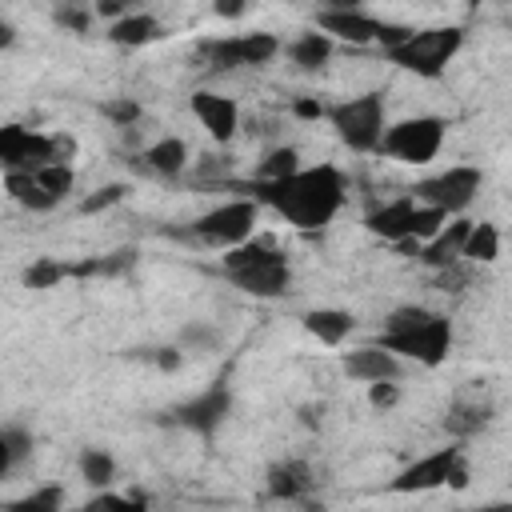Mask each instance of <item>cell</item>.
<instances>
[{
    "label": "cell",
    "mask_w": 512,
    "mask_h": 512,
    "mask_svg": "<svg viewBox=\"0 0 512 512\" xmlns=\"http://www.w3.org/2000/svg\"><path fill=\"white\" fill-rule=\"evenodd\" d=\"M248 200L268 204L272 212H280L292 228L300 232H320L324 224H332V216L344 208V176L332 164H316V168H296L284 180H252L248 184Z\"/></svg>",
    "instance_id": "cell-1"
},
{
    "label": "cell",
    "mask_w": 512,
    "mask_h": 512,
    "mask_svg": "<svg viewBox=\"0 0 512 512\" xmlns=\"http://www.w3.org/2000/svg\"><path fill=\"white\" fill-rule=\"evenodd\" d=\"M220 268H224V276H228L240 292L260 296V300L284 296V292H288V280H292L288 256H284L268 236H256V240H244V244H236V248H224Z\"/></svg>",
    "instance_id": "cell-2"
},
{
    "label": "cell",
    "mask_w": 512,
    "mask_h": 512,
    "mask_svg": "<svg viewBox=\"0 0 512 512\" xmlns=\"http://www.w3.org/2000/svg\"><path fill=\"white\" fill-rule=\"evenodd\" d=\"M460 48H464V28L440 24V28H420V32L412 28V36H408L404 44L388 48L384 56H388L396 68L432 80V76H440V72L448 68V60H452Z\"/></svg>",
    "instance_id": "cell-3"
},
{
    "label": "cell",
    "mask_w": 512,
    "mask_h": 512,
    "mask_svg": "<svg viewBox=\"0 0 512 512\" xmlns=\"http://www.w3.org/2000/svg\"><path fill=\"white\" fill-rule=\"evenodd\" d=\"M324 120L336 128L340 144H348L352 152H376L380 136H384V96L364 92V96L340 100V104L324 108Z\"/></svg>",
    "instance_id": "cell-4"
},
{
    "label": "cell",
    "mask_w": 512,
    "mask_h": 512,
    "mask_svg": "<svg viewBox=\"0 0 512 512\" xmlns=\"http://www.w3.org/2000/svg\"><path fill=\"white\" fill-rule=\"evenodd\" d=\"M444 144V120L440 116H412V120H400L392 128H384L380 136V152L400 160V164H428L436 160Z\"/></svg>",
    "instance_id": "cell-5"
},
{
    "label": "cell",
    "mask_w": 512,
    "mask_h": 512,
    "mask_svg": "<svg viewBox=\"0 0 512 512\" xmlns=\"http://www.w3.org/2000/svg\"><path fill=\"white\" fill-rule=\"evenodd\" d=\"M256 216H260V204L248 200V196H240V200L216 204L212 212H204L200 220H192V236H200L212 248H236V244L252 240Z\"/></svg>",
    "instance_id": "cell-6"
},
{
    "label": "cell",
    "mask_w": 512,
    "mask_h": 512,
    "mask_svg": "<svg viewBox=\"0 0 512 512\" xmlns=\"http://www.w3.org/2000/svg\"><path fill=\"white\" fill-rule=\"evenodd\" d=\"M480 184H484V172H480V168L456 164V168H448V172H436V176L420 180V184L412 188V200H416V204H428V208H440V212L452 216V212H464V208L476 200Z\"/></svg>",
    "instance_id": "cell-7"
},
{
    "label": "cell",
    "mask_w": 512,
    "mask_h": 512,
    "mask_svg": "<svg viewBox=\"0 0 512 512\" xmlns=\"http://www.w3.org/2000/svg\"><path fill=\"white\" fill-rule=\"evenodd\" d=\"M376 348H384V352H392V356H408V360H416V364H428V368H436V364H444L448 360V348H452V324L444 320V316H428L420 328H412V332H400V336H384L380 332V340H376Z\"/></svg>",
    "instance_id": "cell-8"
},
{
    "label": "cell",
    "mask_w": 512,
    "mask_h": 512,
    "mask_svg": "<svg viewBox=\"0 0 512 512\" xmlns=\"http://www.w3.org/2000/svg\"><path fill=\"white\" fill-rule=\"evenodd\" d=\"M280 52V40L272 32H244V36H220V40H204L200 56L212 68H256L268 64Z\"/></svg>",
    "instance_id": "cell-9"
},
{
    "label": "cell",
    "mask_w": 512,
    "mask_h": 512,
    "mask_svg": "<svg viewBox=\"0 0 512 512\" xmlns=\"http://www.w3.org/2000/svg\"><path fill=\"white\" fill-rule=\"evenodd\" d=\"M496 416V396L484 380H468L452 392L448 412H444V432L448 436H472L480 428H488Z\"/></svg>",
    "instance_id": "cell-10"
},
{
    "label": "cell",
    "mask_w": 512,
    "mask_h": 512,
    "mask_svg": "<svg viewBox=\"0 0 512 512\" xmlns=\"http://www.w3.org/2000/svg\"><path fill=\"white\" fill-rule=\"evenodd\" d=\"M52 164V140L24 124H0V168L4 172H36Z\"/></svg>",
    "instance_id": "cell-11"
},
{
    "label": "cell",
    "mask_w": 512,
    "mask_h": 512,
    "mask_svg": "<svg viewBox=\"0 0 512 512\" xmlns=\"http://www.w3.org/2000/svg\"><path fill=\"white\" fill-rule=\"evenodd\" d=\"M228 412H232V392H228L224 380H216L208 392H200V396H192L188 404L172 408V420H176L180 428H192V432H200V436H212V432L224 424Z\"/></svg>",
    "instance_id": "cell-12"
},
{
    "label": "cell",
    "mask_w": 512,
    "mask_h": 512,
    "mask_svg": "<svg viewBox=\"0 0 512 512\" xmlns=\"http://www.w3.org/2000/svg\"><path fill=\"white\" fill-rule=\"evenodd\" d=\"M460 460V448H436V452H428V456H420L416 464H408L388 488L392 492H400V496H412V492H432V488H440V484H448V472H452V464Z\"/></svg>",
    "instance_id": "cell-13"
},
{
    "label": "cell",
    "mask_w": 512,
    "mask_h": 512,
    "mask_svg": "<svg viewBox=\"0 0 512 512\" xmlns=\"http://www.w3.org/2000/svg\"><path fill=\"white\" fill-rule=\"evenodd\" d=\"M380 24L376 16H368L364 8H352V4H340V8H324L316 12V28L320 36H336V40H348V44H368L380 36Z\"/></svg>",
    "instance_id": "cell-14"
},
{
    "label": "cell",
    "mask_w": 512,
    "mask_h": 512,
    "mask_svg": "<svg viewBox=\"0 0 512 512\" xmlns=\"http://www.w3.org/2000/svg\"><path fill=\"white\" fill-rule=\"evenodd\" d=\"M188 104H192V116L208 128L212 140L228 144V140L236 136V128H240V108H236L232 96H220V92H192Z\"/></svg>",
    "instance_id": "cell-15"
},
{
    "label": "cell",
    "mask_w": 512,
    "mask_h": 512,
    "mask_svg": "<svg viewBox=\"0 0 512 512\" xmlns=\"http://www.w3.org/2000/svg\"><path fill=\"white\" fill-rule=\"evenodd\" d=\"M412 216H416V200H412V192H408V196H400V200H388V204L372 208V212L364 216V224H368L372 236H384V240L400 244V240H408V232H412Z\"/></svg>",
    "instance_id": "cell-16"
},
{
    "label": "cell",
    "mask_w": 512,
    "mask_h": 512,
    "mask_svg": "<svg viewBox=\"0 0 512 512\" xmlns=\"http://www.w3.org/2000/svg\"><path fill=\"white\" fill-rule=\"evenodd\" d=\"M468 228H472V220H452V224H444L420 252H416V260L420 264H428V268H448V264H460L464 260V240H468Z\"/></svg>",
    "instance_id": "cell-17"
},
{
    "label": "cell",
    "mask_w": 512,
    "mask_h": 512,
    "mask_svg": "<svg viewBox=\"0 0 512 512\" xmlns=\"http://www.w3.org/2000/svg\"><path fill=\"white\" fill-rule=\"evenodd\" d=\"M344 372L352 380H364V384H380V380H396L400 376V360L376 344L368 348H356V352H344Z\"/></svg>",
    "instance_id": "cell-18"
},
{
    "label": "cell",
    "mask_w": 512,
    "mask_h": 512,
    "mask_svg": "<svg viewBox=\"0 0 512 512\" xmlns=\"http://www.w3.org/2000/svg\"><path fill=\"white\" fill-rule=\"evenodd\" d=\"M316 488V476L304 460H280L268 468V496L272 500H304Z\"/></svg>",
    "instance_id": "cell-19"
},
{
    "label": "cell",
    "mask_w": 512,
    "mask_h": 512,
    "mask_svg": "<svg viewBox=\"0 0 512 512\" xmlns=\"http://www.w3.org/2000/svg\"><path fill=\"white\" fill-rule=\"evenodd\" d=\"M352 328H356V320H352V312H344V308H312V312H304V332L316 336V340L328 344V348L344 344Z\"/></svg>",
    "instance_id": "cell-20"
},
{
    "label": "cell",
    "mask_w": 512,
    "mask_h": 512,
    "mask_svg": "<svg viewBox=\"0 0 512 512\" xmlns=\"http://www.w3.org/2000/svg\"><path fill=\"white\" fill-rule=\"evenodd\" d=\"M156 36H164V28H160L156 16H148V12H128L124 20L108 24V40L120 44V48H140V44H148V40H156Z\"/></svg>",
    "instance_id": "cell-21"
},
{
    "label": "cell",
    "mask_w": 512,
    "mask_h": 512,
    "mask_svg": "<svg viewBox=\"0 0 512 512\" xmlns=\"http://www.w3.org/2000/svg\"><path fill=\"white\" fill-rule=\"evenodd\" d=\"M140 160H144L152 172H160V176H180V172L188 168V148H184V140H176V136H164V140L148 144Z\"/></svg>",
    "instance_id": "cell-22"
},
{
    "label": "cell",
    "mask_w": 512,
    "mask_h": 512,
    "mask_svg": "<svg viewBox=\"0 0 512 512\" xmlns=\"http://www.w3.org/2000/svg\"><path fill=\"white\" fill-rule=\"evenodd\" d=\"M4 192H8L20 208H32V212H48V208L60 204L56 196H48V192L36 184L32 172H4Z\"/></svg>",
    "instance_id": "cell-23"
},
{
    "label": "cell",
    "mask_w": 512,
    "mask_h": 512,
    "mask_svg": "<svg viewBox=\"0 0 512 512\" xmlns=\"http://www.w3.org/2000/svg\"><path fill=\"white\" fill-rule=\"evenodd\" d=\"M288 56H292V64L304 68V72H320V68L328 64V56H332V40L320 36V32H304V36H296V40L288 44Z\"/></svg>",
    "instance_id": "cell-24"
},
{
    "label": "cell",
    "mask_w": 512,
    "mask_h": 512,
    "mask_svg": "<svg viewBox=\"0 0 512 512\" xmlns=\"http://www.w3.org/2000/svg\"><path fill=\"white\" fill-rule=\"evenodd\" d=\"M500 256V232H496V224H488V220H472V228H468V240H464V264H492Z\"/></svg>",
    "instance_id": "cell-25"
},
{
    "label": "cell",
    "mask_w": 512,
    "mask_h": 512,
    "mask_svg": "<svg viewBox=\"0 0 512 512\" xmlns=\"http://www.w3.org/2000/svg\"><path fill=\"white\" fill-rule=\"evenodd\" d=\"M80 476H84V484H92V488H108L112 476H116V460H112L104 448H84V452H80Z\"/></svg>",
    "instance_id": "cell-26"
},
{
    "label": "cell",
    "mask_w": 512,
    "mask_h": 512,
    "mask_svg": "<svg viewBox=\"0 0 512 512\" xmlns=\"http://www.w3.org/2000/svg\"><path fill=\"white\" fill-rule=\"evenodd\" d=\"M300 152L292 148V144H280V148H272L264 160H260V168H256V180H264V184H272V180H284V176H292L300 164Z\"/></svg>",
    "instance_id": "cell-27"
},
{
    "label": "cell",
    "mask_w": 512,
    "mask_h": 512,
    "mask_svg": "<svg viewBox=\"0 0 512 512\" xmlns=\"http://www.w3.org/2000/svg\"><path fill=\"white\" fill-rule=\"evenodd\" d=\"M68 276H72V264L52 260V256H44V260H36L32 268H24V284H28V288H36V292L56 288V284H60V280H68Z\"/></svg>",
    "instance_id": "cell-28"
},
{
    "label": "cell",
    "mask_w": 512,
    "mask_h": 512,
    "mask_svg": "<svg viewBox=\"0 0 512 512\" xmlns=\"http://www.w3.org/2000/svg\"><path fill=\"white\" fill-rule=\"evenodd\" d=\"M64 508V488L60 484H44V488H32L28 496L12 500L8 512H60Z\"/></svg>",
    "instance_id": "cell-29"
},
{
    "label": "cell",
    "mask_w": 512,
    "mask_h": 512,
    "mask_svg": "<svg viewBox=\"0 0 512 512\" xmlns=\"http://www.w3.org/2000/svg\"><path fill=\"white\" fill-rule=\"evenodd\" d=\"M32 176H36V184H40L48 196H56V200H64V196L72 192V184H76L72 164H44V168H36Z\"/></svg>",
    "instance_id": "cell-30"
},
{
    "label": "cell",
    "mask_w": 512,
    "mask_h": 512,
    "mask_svg": "<svg viewBox=\"0 0 512 512\" xmlns=\"http://www.w3.org/2000/svg\"><path fill=\"white\" fill-rule=\"evenodd\" d=\"M428 316H432V312H428V308H420V304H400V308H392V312H388V320H384V336L412 332V328H420Z\"/></svg>",
    "instance_id": "cell-31"
},
{
    "label": "cell",
    "mask_w": 512,
    "mask_h": 512,
    "mask_svg": "<svg viewBox=\"0 0 512 512\" xmlns=\"http://www.w3.org/2000/svg\"><path fill=\"white\" fill-rule=\"evenodd\" d=\"M444 224H448V212L428 208V204H416V216H412V232H408V240H412V236H416V240H432Z\"/></svg>",
    "instance_id": "cell-32"
},
{
    "label": "cell",
    "mask_w": 512,
    "mask_h": 512,
    "mask_svg": "<svg viewBox=\"0 0 512 512\" xmlns=\"http://www.w3.org/2000/svg\"><path fill=\"white\" fill-rule=\"evenodd\" d=\"M80 512H144V500L140 496H116V492H100L92 496Z\"/></svg>",
    "instance_id": "cell-33"
},
{
    "label": "cell",
    "mask_w": 512,
    "mask_h": 512,
    "mask_svg": "<svg viewBox=\"0 0 512 512\" xmlns=\"http://www.w3.org/2000/svg\"><path fill=\"white\" fill-rule=\"evenodd\" d=\"M100 112L116 124V128H132L136 120H140V104L132 100V96H116V100H104L100 104Z\"/></svg>",
    "instance_id": "cell-34"
},
{
    "label": "cell",
    "mask_w": 512,
    "mask_h": 512,
    "mask_svg": "<svg viewBox=\"0 0 512 512\" xmlns=\"http://www.w3.org/2000/svg\"><path fill=\"white\" fill-rule=\"evenodd\" d=\"M124 196H128V184H104L100 192H92V196H84V200H80V212H84V216H92V212H104V208L120 204Z\"/></svg>",
    "instance_id": "cell-35"
},
{
    "label": "cell",
    "mask_w": 512,
    "mask_h": 512,
    "mask_svg": "<svg viewBox=\"0 0 512 512\" xmlns=\"http://www.w3.org/2000/svg\"><path fill=\"white\" fill-rule=\"evenodd\" d=\"M136 264V248H116L108 256H96V276H124Z\"/></svg>",
    "instance_id": "cell-36"
},
{
    "label": "cell",
    "mask_w": 512,
    "mask_h": 512,
    "mask_svg": "<svg viewBox=\"0 0 512 512\" xmlns=\"http://www.w3.org/2000/svg\"><path fill=\"white\" fill-rule=\"evenodd\" d=\"M52 20H56L60 28H68V32H88L92 12H88V8H72V4H64V8L52 12Z\"/></svg>",
    "instance_id": "cell-37"
},
{
    "label": "cell",
    "mask_w": 512,
    "mask_h": 512,
    "mask_svg": "<svg viewBox=\"0 0 512 512\" xmlns=\"http://www.w3.org/2000/svg\"><path fill=\"white\" fill-rule=\"evenodd\" d=\"M140 360H148V364H156L160 372H176L180 364H184V352L180 348H144V352H136Z\"/></svg>",
    "instance_id": "cell-38"
},
{
    "label": "cell",
    "mask_w": 512,
    "mask_h": 512,
    "mask_svg": "<svg viewBox=\"0 0 512 512\" xmlns=\"http://www.w3.org/2000/svg\"><path fill=\"white\" fill-rule=\"evenodd\" d=\"M180 344L192 348V352H208V348L216 344V332H212L208 324H188V328L180 332Z\"/></svg>",
    "instance_id": "cell-39"
},
{
    "label": "cell",
    "mask_w": 512,
    "mask_h": 512,
    "mask_svg": "<svg viewBox=\"0 0 512 512\" xmlns=\"http://www.w3.org/2000/svg\"><path fill=\"white\" fill-rule=\"evenodd\" d=\"M464 284H468V268H464V260H460V264H448V268L436 272V288H440V292H460Z\"/></svg>",
    "instance_id": "cell-40"
},
{
    "label": "cell",
    "mask_w": 512,
    "mask_h": 512,
    "mask_svg": "<svg viewBox=\"0 0 512 512\" xmlns=\"http://www.w3.org/2000/svg\"><path fill=\"white\" fill-rule=\"evenodd\" d=\"M400 400V388L392 380H380V384H368V404L372 408H392Z\"/></svg>",
    "instance_id": "cell-41"
},
{
    "label": "cell",
    "mask_w": 512,
    "mask_h": 512,
    "mask_svg": "<svg viewBox=\"0 0 512 512\" xmlns=\"http://www.w3.org/2000/svg\"><path fill=\"white\" fill-rule=\"evenodd\" d=\"M4 440H8V452H12L16 464H20L24 456H32V436H28L24 428H4Z\"/></svg>",
    "instance_id": "cell-42"
},
{
    "label": "cell",
    "mask_w": 512,
    "mask_h": 512,
    "mask_svg": "<svg viewBox=\"0 0 512 512\" xmlns=\"http://www.w3.org/2000/svg\"><path fill=\"white\" fill-rule=\"evenodd\" d=\"M48 140H52V164H68V160L76 156V140H72V136L56 132V136H48Z\"/></svg>",
    "instance_id": "cell-43"
},
{
    "label": "cell",
    "mask_w": 512,
    "mask_h": 512,
    "mask_svg": "<svg viewBox=\"0 0 512 512\" xmlns=\"http://www.w3.org/2000/svg\"><path fill=\"white\" fill-rule=\"evenodd\" d=\"M96 16H104V20L116 24V20L128 16V4H120V0H100V4H96Z\"/></svg>",
    "instance_id": "cell-44"
},
{
    "label": "cell",
    "mask_w": 512,
    "mask_h": 512,
    "mask_svg": "<svg viewBox=\"0 0 512 512\" xmlns=\"http://www.w3.org/2000/svg\"><path fill=\"white\" fill-rule=\"evenodd\" d=\"M248 8L244 4H236V0H216L212 4V16H220V20H240Z\"/></svg>",
    "instance_id": "cell-45"
},
{
    "label": "cell",
    "mask_w": 512,
    "mask_h": 512,
    "mask_svg": "<svg viewBox=\"0 0 512 512\" xmlns=\"http://www.w3.org/2000/svg\"><path fill=\"white\" fill-rule=\"evenodd\" d=\"M292 112H296L300 120H320V116H324V104H320V100H296Z\"/></svg>",
    "instance_id": "cell-46"
},
{
    "label": "cell",
    "mask_w": 512,
    "mask_h": 512,
    "mask_svg": "<svg viewBox=\"0 0 512 512\" xmlns=\"http://www.w3.org/2000/svg\"><path fill=\"white\" fill-rule=\"evenodd\" d=\"M16 460H12V452H8V440H4V428H0V476L12 468Z\"/></svg>",
    "instance_id": "cell-47"
},
{
    "label": "cell",
    "mask_w": 512,
    "mask_h": 512,
    "mask_svg": "<svg viewBox=\"0 0 512 512\" xmlns=\"http://www.w3.org/2000/svg\"><path fill=\"white\" fill-rule=\"evenodd\" d=\"M12 40H16V28H12L8 20H0V48H8Z\"/></svg>",
    "instance_id": "cell-48"
},
{
    "label": "cell",
    "mask_w": 512,
    "mask_h": 512,
    "mask_svg": "<svg viewBox=\"0 0 512 512\" xmlns=\"http://www.w3.org/2000/svg\"><path fill=\"white\" fill-rule=\"evenodd\" d=\"M476 512H512V504L508 500H496V504H480Z\"/></svg>",
    "instance_id": "cell-49"
}]
</instances>
